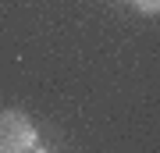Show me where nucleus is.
Here are the masks:
<instances>
[{
    "mask_svg": "<svg viewBox=\"0 0 160 153\" xmlns=\"http://www.w3.org/2000/svg\"><path fill=\"white\" fill-rule=\"evenodd\" d=\"M39 150L32 121L22 110H0V153H25Z\"/></svg>",
    "mask_w": 160,
    "mask_h": 153,
    "instance_id": "obj_1",
    "label": "nucleus"
},
{
    "mask_svg": "<svg viewBox=\"0 0 160 153\" xmlns=\"http://www.w3.org/2000/svg\"><path fill=\"white\" fill-rule=\"evenodd\" d=\"M135 4V11H142V14H160V0H132Z\"/></svg>",
    "mask_w": 160,
    "mask_h": 153,
    "instance_id": "obj_2",
    "label": "nucleus"
}]
</instances>
